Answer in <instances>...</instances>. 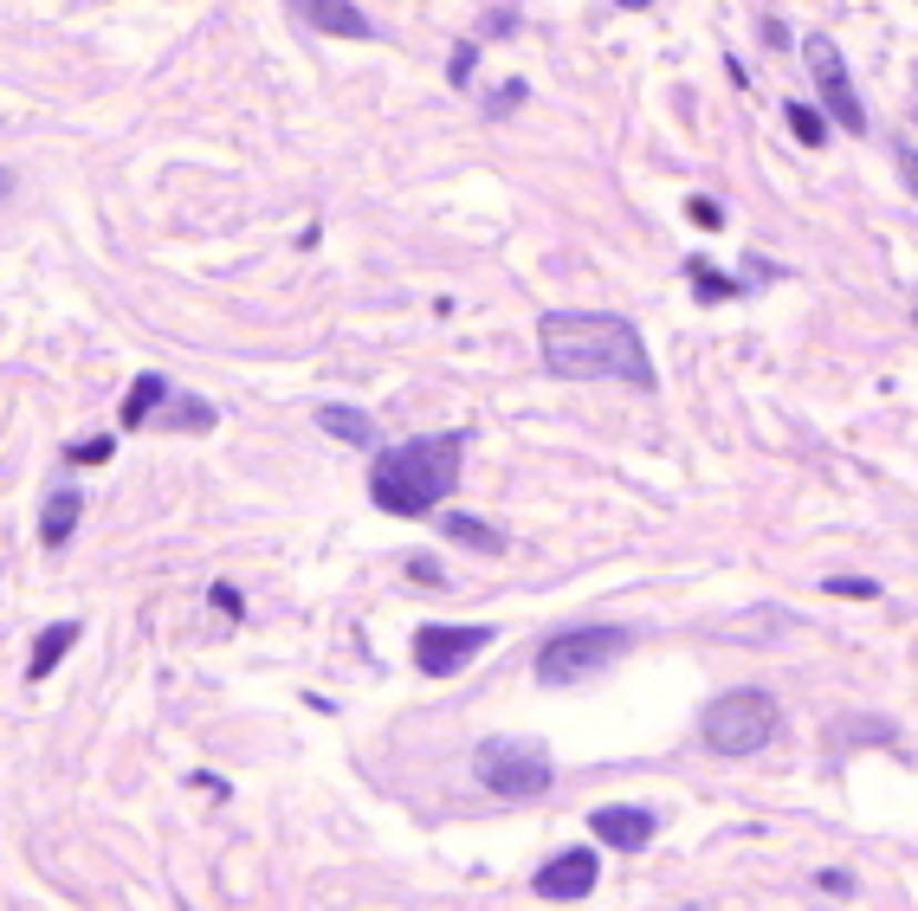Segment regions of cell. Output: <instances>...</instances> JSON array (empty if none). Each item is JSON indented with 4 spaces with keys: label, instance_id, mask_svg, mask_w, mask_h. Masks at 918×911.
Wrapping results in <instances>:
<instances>
[{
    "label": "cell",
    "instance_id": "cell-1",
    "mask_svg": "<svg viewBox=\"0 0 918 911\" xmlns=\"http://www.w3.org/2000/svg\"><path fill=\"white\" fill-rule=\"evenodd\" d=\"M537 356L557 381H621V388L660 381L647 337L614 310H550L537 324Z\"/></svg>",
    "mask_w": 918,
    "mask_h": 911
},
{
    "label": "cell",
    "instance_id": "cell-2",
    "mask_svg": "<svg viewBox=\"0 0 918 911\" xmlns=\"http://www.w3.org/2000/svg\"><path fill=\"white\" fill-rule=\"evenodd\" d=\"M459 465H466V433H421L382 447L369 465V498L388 518H434L459 485Z\"/></svg>",
    "mask_w": 918,
    "mask_h": 911
},
{
    "label": "cell",
    "instance_id": "cell-3",
    "mask_svg": "<svg viewBox=\"0 0 918 911\" xmlns=\"http://www.w3.org/2000/svg\"><path fill=\"white\" fill-rule=\"evenodd\" d=\"M783 737V705L769 698L764 685H737L718 692L705 712H698V744L712 757H757Z\"/></svg>",
    "mask_w": 918,
    "mask_h": 911
},
{
    "label": "cell",
    "instance_id": "cell-4",
    "mask_svg": "<svg viewBox=\"0 0 918 911\" xmlns=\"http://www.w3.org/2000/svg\"><path fill=\"white\" fill-rule=\"evenodd\" d=\"M472 776H479V789H492L504 801H537L550 796L557 762H550V750L537 737H486L472 750Z\"/></svg>",
    "mask_w": 918,
    "mask_h": 911
},
{
    "label": "cell",
    "instance_id": "cell-5",
    "mask_svg": "<svg viewBox=\"0 0 918 911\" xmlns=\"http://www.w3.org/2000/svg\"><path fill=\"white\" fill-rule=\"evenodd\" d=\"M628 646V627H563L537 646V685H582L609 673Z\"/></svg>",
    "mask_w": 918,
    "mask_h": 911
},
{
    "label": "cell",
    "instance_id": "cell-6",
    "mask_svg": "<svg viewBox=\"0 0 918 911\" xmlns=\"http://www.w3.org/2000/svg\"><path fill=\"white\" fill-rule=\"evenodd\" d=\"M803 59H808V72H815V91H822V116H828L835 130H847V136H867L874 123H867V111H860V91H854V78H847L842 45H835L828 33H808Z\"/></svg>",
    "mask_w": 918,
    "mask_h": 911
},
{
    "label": "cell",
    "instance_id": "cell-7",
    "mask_svg": "<svg viewBox=\"0 0 918 911\" xmlns=\"http://www.w3.org/2000/svg\"><path fill=\"white\" fill-rule=\"evenodd\" d=\"M492 646V627L486 621H472V627H440V621H427V627H415V666H421L427 679H453L459 666H472L479 653Z\"/></svg>",
    "mask_w": 918,
    "mask_h": 911
},
{
    "label": "cell",
    "instance_id": "cell-8",
    "mask_svg": "<svg viewBox=\"0 0 918 911\" xmlns=\"http://www.w3.org/2000/svg\"><path fill=\"white\" fill-rule=\"evenodd\" d=\"M595 879H602V853H595V847H563L557 860H543V867L531 873V892L537 899H563V905H575V899L595 892Z\"/></svg>",
    "mask_w": 918,
    "mask_h": 911
},
{
    "label": "cell",
    "instance_id": "cell-9",
    "mask_svg": "<svg viewBox=\"0 0 918 911\" xmlns=\"http://www.w3.org/2000/svg\"><path fill=\"white\" fill-rule=\"evenodd\" d=\"M589 835L614 847V853H641L653 835H660V815L653 808H628V801H614V808H595L589 815Z\"/></svg>",
    "mask_w": 918,
    "mask_h": 911
},
{
    "label": "cell",
    "instance_id": "cell-10",
    "mask_svg": "<svg viewBox=\"0 0 918 911\" xmlns=\"http://www.w3.org/2000/svg\"><path fill=\"white\" fill-rule=\"evenodd\" d=\"M292 7L305 13V27H317V33H330V39H376L369 13L356 0H292Z\"/></svg>",
    "mask_w": 918,
    "mask_h": 911
},
{
    "label": "cell",
    "instance_id": "cell-11",
    "mask_svg": "<svg viewBox=\"0 0 918 911\" xmlns=\"http://www.w3.org/2000/svg\"><path fill=\"white\" fill-rule=\"evenodd\" d=\"M78 518H84V492H78V485H52L45 511H39V543H45V550H65L72 531H78Z\"/></svg>",
    "mask_w": 918,
    "mask_h": 911
},
{
    "label": "cell",
    "instance_id": "cell-12",
    "mask_svg": "<svg viewBox=\"0 0 918 911\" xmlns=\"http://www.w3.org/2000/svg\"><path fill=\"white\" fill-rule=\"evenodd\" d=\"M317 427H324L330 440H344V447H363V453L382 440V433H376V414H363V408H349V401H324V408H317Z\"/></svg>",
    "mask_w": 918,
    "mask_h": 911
},
{
    "label": "cell",
    "instance_id": "cell-13",
    "mask_svg": "<svg viewBox=\"0 0 918 911\" xmlns=\"http://www.w3.org/2000/svg\"><path fill=\"white\" fill-rule=\"evenodd\" d=\"M150 420H155V427H169V433H207V427H214L221 414H214L201 395H182V388H169V401H162Z\"/></svg>",
    "mask_w": 918,
    "mask_h": 911
},
{
    "label": "cell",
    "instance_id": "cell-14",
    "mask_svg": "<svg viewBox=\"0 0 918 911\" xmlns=\"http://www.w3.org/2000/svg\"><path fill=\"white\" fill-rule=\"evenodd\" d=\"M78 634H84L78 621H59V627H45V634L33 641V659H27V685L45 679V673H52V666H59V659H65V653L78 646Z\"/></svg>",
    "mask_w": 918,
    "mask_h": 911
},
{
    "label": "cell",
    "instance_id": "cell-15",
    "mask_svg": "<svg viewBox=\"0 0 918 911\" xmlns=\"http://www.w3.org/2000/svg\"><path fill=\"white\" fill-rule=\"evenodd\" d=\"M169 388H175L169 376H136L130 381V395H123V427H150V414L169 401Z\"/></svg>",
    "mask_w": 918,
    "mask_h": 911
},
{
    "label": "cell",
    "instance_id": "cell-16",
    "mask_svg": "<svg viewBox=\"0 0 918 911\" xmlns=\"http://www.w3.org/2000/svg\"><path fill=\"white\" fill-rule=\"evenodd\" d=\"M440 531L453 536V543H466V550H479V556H504V536H498V524H486V518H472V511H453Z\"/></svg>",
    "mask_w": 918,
    "mask_h": 911
},
{
    "label": "cell",
    "instance_id": "cell-17",
    "mask_svg": "<svg viewBox=\"0 0 918 911\" xmlns=\"http://www.w3.org/2000/svg\"><path fill=\"white\" fill-rule=\"evenodd\" d=\"M686 278L692 291H698V304H718V298H744L751 285H737V278H725L718 266H705V259H686Z\"/></svg>",
    "mask_w": 918,
    "mask_h": 911
},
{
    "label": "cell",
    "instance_id": "cell-18",
    "mask_svg": "<svg viewBox=\"0 0 918 911\" xmlns=\"http://www.w3.org/2000/svg\"><path fill=\"white\" fill-rule=\"evenodd\" d=\"M783 123L796 130V143H808V150H815V143L828 136V116L815 111V104H783Z\"/></svg>",
    "mask_w": 918,
    "mask_h": 911
},
{
    "label": "cell",
    "instance_id": "cell-19",
    "mask_svg": "<svg viewBox=\"0 0 918 911\" xmlns=\"http://www.w3.org/2000/svg\"><path fill=\"white\" fill-rule=\"evenodd\" d=\"M822 595H842V602H874V595H880V582H867V575H822Z\"/></svg>",
    "mask_w": 918,
    "mask_h": 911
},
{
    "label": "cell",
    "instance_id": "cell-20",
    "mask_svg": "<svg viewBox=\"0 0 918 911\" xmlns=\"http://www.w3.org/2000/svg\"><path fill=\"white\" fill-rule=\"evenodd\" d=\"M472 65H479V39H459L453 59H447V78H453V91H466V84H472Z\"/></svg>",
    "mask_w": 918,
    "mask_h": 911
},
{
    "label": "cell",
    "instance_id": "cell-21",
    "mask_svg": "<svg viewBox=\"0 0 918 911\" xmlns=\"http://www.w3.org/2000/svg\"><path fill=\"white\" fill-rule=\"evenodd\" d=\"M111 453H116L111 433H98V440H78V447H65V459H72V465H104Z\"/></svg>",
    "mask_w": 918,
    "mask_h": 911
},
{
    "label": "cell",
    "instance_id": "cell-22",
    "mask_svg": "<svg viewBox=\"0 0 918 911\" xmlns=\"http://www.w3.org/2000/svg\"><path fill=\"white\" fill-rule=\"evenodd\" d=\"M524 98H531V84H524V78H511V84H498L492 98H486V116H504V111H518Z\"/></svg>",
    "mask_w": 918,
    "mask_h": 911
},
{
    "label": "cell",
    "instance_id": "cell-23",
    "mask_svg": "<svg viewBox=\"0 0 918 911\" xmlns=\"http://www.w3.org/2000/svg\"><path fill=\"white\" fill-rule=\"evenodd\" d=\"M207 602L221 607L227 621H239V614H246V602H239V588H233V582H214V588H207Z\"/></svg>",
    "mask_w": 918,
    "mask_h": 911
},
{
    "label": "cell",
    "instance_id": "cell-24",
    "mask_svg": "<svg viewBox=\"0 0 918 911\" xmlns=\"http://www.w3.org/2000/svg\"><path fill=\"white\" fill-rule=\"evenodd\" d=\"M479 33H486V39H504V33H518V13H504V7H492V13L479 20Z\"/></svg>",
    "mask_w": 918,
    "mask_h": 911
},
{
    "label": "cell",
    "instance_id": "cell-25",
    "mask_svg": "<svg viewBox=\"0 0 918 911\" xmlns=\"http://www.w3.org/2000/svg\"><path fill=\"white\" fill-rule=\"evenodd\" d=\"M686 214L698 221V227H718V221H725V207H718V201H705V194H692V201H686Z\"/></svg>",
    "mask_w": 918,
    "mask_h": 911
},
{
    "label": "cell",
    "instance_id": "cell-26",
    "mask_svg": "<svg viewBox=\"0 0 918 911\" xmlns=\"http://www.w3.org/2000/svg\"><path fill=\"white\" fill-rule=\"evenodd\" d=\"M757 39H764L769 52H783V45H789V27H783V20H764V27H757Z\"/></svg>",
    "mask_w": 918,
    "mask_h": 911
},
{
    "label": "cell",
    "instance_id": "cell-27",
    "mask_svg": "<svg viewBox=\"0 0 918 911\" xmlns=\"http://www.w3.org/2000/svg\"><path fill=\"white\" fill-rule=\"evenodd\" d=\"M408 575H415V582H440V563H434V556H408Z\"/></svg>",
    "mask_w": 918,
    "mask_h": 911
},
{
    "label": "cell",
    "instance_id": "cell-28",
    "mask_svg": "<svg viewBox=\"0 0 918 911\" xmlns=\"http://www.w3.org/2000/svg\"><path fill=\"white\" fill-rule=\"evenodd\" d=\"M614 7H628V13H647L653 0H614Z\"/></svg>",
    "mask_w": 918,
    "mask_h": 911
},
{
    "label": "cell",
    "instance_id": "cell-29",
    "mask_svg": "<svg viewBox=\"0 0 918 911\" xmlns=\"http://www.w3.org/2000/svg\"><path fill=\"white\" fill-rule=\"evenodd\" d=\"M7 194H13V168H0V201H7Z\"/></svg>",
    "mask_w": 918,
    "mask_h": 911
}]
</instances>
